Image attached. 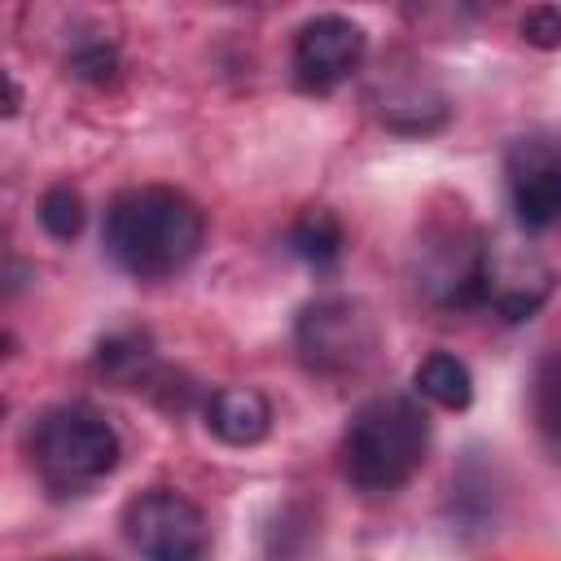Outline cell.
Here are the masks:
<instances>
[{
	"mask_svg": "<svg viewBox=\"0 0 561 561\" xmlns=\"http://www.w3.org/2000/svg\"><path fill=\"white\" fill-rule=\"evenodd\" d=\"M123 535L140 561H206L210 522L171 486H149L123 504Z\"/></svg>",
	"mask_w": 561,
	"mask_h": 561,
	"instance_id": "obj_5",
	"label": "cell"
},
{
	"mask_svg": "<svg viewBox=\"0 0 561 561\" xmlns=\"http://www.w3.org/2000/svg\"><path fill=\"white\" fill-rule=\"evenodd\" d=\"M105 254L136 280L184 272L206 245V210L171 184H136L110 197L101 224Z\"/></svg>",
	"mask_w": 561,
	"mask_h": 561,
	"instance_id": "obj_1",
	"label": "cell"
},
{
	"mask_svg": "<svg viewBox=\"0 0 561 561\" xmlns=\"http://www.w3.org/2000/svg\"><path fill=\"white\" fill-rule=\"evenodd\" d=\"M114 70H118V53L105 39H83L66 57V75L70 79H83V83H110Z\"/></svg>",
	"mask_w": 561,
	"mask_h": 561,
	"instance_id": "obj_15",
	"label": "cell"
},
{
	"mask_svg": "<svg viewBox=\"0 0 561 561\" xmlns=\"http://www.w3.org/2000/svg\"><path fill=\"white\" fill-rule=\"evenodd\" d=\"M35 219L39 228L53 237V241H75L83 232V219H88V206H83V193L75 184H53L39 193V206H35Z\"/></svg>",
	"mask_w": 561,
	"mask_h": 561,
	"instance_id": "obj_14",
	"label": "cell"
},
{
	"mask_svg": "<svg viewBox=\"0 0 561 561\" xmlns=\"http://www.w3.org/2000/svg\"><path fill=\"white\" fill-rule=\"evenodd\" d=\"M412 386L425 403L443 408V412H465L473 403V373L460 355L451 351H430L416 368H412Z\"/></svg>",
	"mask_w": 561,
	"mask_h": 561,
	"instance_id": "obj_10",
	"label": "cell"
},
{
	"mask_svg": "<svg viewBox=\"0 0 561 561\" xmlns=\"http://www.w3.org/2000/svg\"><path fill=\"white\" fill-rule=\"evenodd\" d=\"M285 241H289V250H294L307 267L329 272V267H337V259H342V250H346V228H342V219H337L333 210L307 206V210L289 224Z\"/></svg>",
	"mask_w": 561,
	"mask_h": 561,
	"instance_id": "obj_11",
	"label": "cell"
},
{
	"mask_svg": "<svg viewBox=\"0 0 561 561\" xmlns=\"http://www.w3.org/2000/svg\"><path fill=\"white\" fill-rule=\"evenodd\" d=\"M508 202L526 232L561 224V149L543 140H517L508 149Z\"/></svg>",
	"mask_w": 561,
	"mask_h": 561,
	"instance_id": "obj_7",
	"label": "cell"
},
{
	"mask_svg": "<svg viewBox=\"0 0 561 561\" xmlns=\"http://www.w3.org/2000/svg\"><path fill=\"white\" fill-rule=\"evenodd\" d=\"M552 294V267L530 250L486 245L482 259V307L504 316L508 324L530 320Z\"/></svg>",
	"mask_w": 561,
	"mask_h": 561,
	"instance_id": "obj_8",
	"label": "cell"
},
{
	"mask_svg": "<svg viewBox=\"0 0 561 561\" xmlns=\"http://www.w3.org/2000/svg\"><path fill=\"white\" fill-rule=\"evenodd\" d=\"M298 359L320 377H346L373 364L381 329L373 311L355 298H316L294 320Z\"/></svg>",
	"mask_w": 561,
	"mask_h": 561,
	"instance_id": "obj_4",
	"label": "cell"
},
{
	"mask_svg": "<svg viewBox=\"0 0 561 561\" xmlns=\"http://www.w3.org/2000/svg\"><path fill=\"white\" fill-rule=\"evenodd\" d=\"M61 561H92V557H61Z\"/></svg>",
	"mask_w": 561,
	"mask_h": 561,
	"instance_id": "obj_17",
	"label": "cell"
},
{
	"mask_svg": "<svg viewBox=\"0 0 561 561\" xmlns=\"http://www.w3.org/2000/svg\"><path fill=\"white\" fill-rule=\"evenodd\" d=\"M430 451V416L408 394L359 403L342 434V478L359 495H394L416 478Z\"/></svg>",
	"mask_w": 561,
	"mask_h": 561,
	"instance_id": "obj_2",
	"label": "cell"
},
{
	"mask_svg": "<svg viewBox=\"0 0 561 561\" xmlns=\"http://www.w3.org/2000/svg\"><path fill=\"white\" fill-rule=\"evenodd\" d=\"M517 35L530 44V48H561V9L557 4H535L522 13L517 22Z\"/></svg>",
	"mask_w": 561,
	"mask_h": 561,
	"instance_id": "obj_16",
	"label": "cell"
},
{
	"mask_svg": "<svg viewBox=\"0 0 561 561\" xmlns=\"http://www.w3.org/2000/svg\"><path fill=\"white\" fill-rule=\"evenodd\" d=\"M202 416H206V430L228 447H254V443H263L272 434V403L254 386H219V390H210Z\"/></svg>",
	"mask_w": 561,
	"mask_h": 561,
	"instance_id": "obj_9",
	"label": "cell"
},
{
	"mask_svg": "<svg viewBox=\"0 0 561 561\" xmlns=\"http://www.w3.org/2000/svg\"><path fill=\"white\" fill-rule=\"evenodd\" d=\"M530 421L561 460V346L543 351L530 377Z\"/></svg>",
	"mask_w": 561,
	"mask_h": 561,
	"instance_id": "obj_12",
	"label": "cell"
},
{
	"mask_svg": "<svg viewBox=\"0 0 561 561\" xmlns=\"http://www.w3.org/2000/svg\"><path fill=\"white\" fill-rule=\"evenodd\" d=\"M149 359H153V342L145 329H118L96 346V368L118 381H145Z\"/></svg>",
	"mask_w": 561,
	"mask_h": 561,
	"instance_id": "obj_13",
	"label": "cell"
},
{
	"mask_svg": "<svg viewBox=\"0 0 561 561\" xmlns=\"http://www.w3.org/2000/svg\"><path fill=\"white\" fill-rule=\"evenodd\" d=\"M364 53H368V35L359 22L342 13H316L294 31V53H289L294 83L302 92L324 96L364 66Z\"/></svg>",
	"mask_w": 561,
	"mask_h": 561,
	"instance_id": "obj_6",
	"label": "cell"
},
{
	"mask_svg": "<svg viewBox=\"0 0 561 561\" xmlns=\"http://www.w3.org/2000/svg\"><path fill=\"white\" fill-rule=\"evenodd\" d=\"M123 443L101 408L83 399L53 403L31 425V465L53 495H83L114 473Z\"/></svg>",
	"mask_w": 561,
	"mask_h": 561,
	"instance_id": "obj_3",
	"label": "cell"
}]
</instances>
